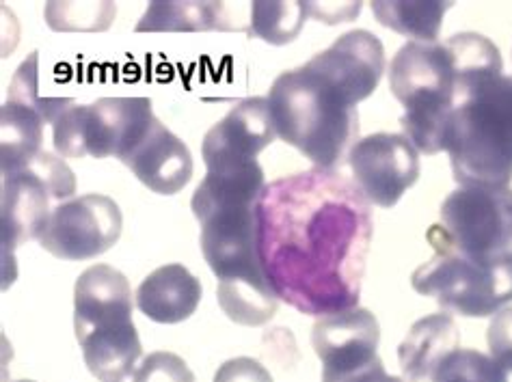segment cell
<instances>
[{"instance_id": "obj_18", "label": "cell", "mask_w": 512, "mask_h": 382, "mask_svg": "<svg viewBox=\"0 0 512 382\" xmlns=\"http://www.w3.org/2000/svg\"><path fill=\"white\" fill-rule=\"evenodd\" d=\"M461 344L458 326L448 313H435L417 320L398 348L404 378L411 382L430 380L439 363Z\"/></svg>"}, {"instance_id": "obj_25", "label": "cell", "mask_w": 512, "mask_h": 382, "mask_svg": "<svg viewBox=\"0 0 512 382\" xmlns=\"http://www.w3.org/2000/svg\"><path fill=\"white\" fill-rule=\"evenodd\" d=\"M37 52H33L29 59H26L20 67L16 76H13L9 85V100L20 102L24 106L33 108V111L42 113L46 124H55V121L67 111V108L74 106V100L70 98H39L37 93Z\"/></svg>"}, {"instance_id": "obj_8", "label": "cell", "mask_w": 512, "mask_h": 382, "mask_svg": "<svg viewBox=\"0 0 512 382\" xmlns=\"http://www.w3.org/2000/svg\"><path fill=\"white\" fill-rule=\"evenodd\" d=\"M154 119L150 98H102L67 108L52 124V139L63 158L121 160Z\"/></svg>"}, {"instance_id": "obj_7", "label": "cell", "mask_w": 512, "mask_h": 382, "mask_svg": "<svg viewBox=\"0 0 512 382\" xmlns=\"http://www.w3.org/2000/svg\"><path fill=\"white\" fill-rule=\"evenodd\" d=\"M435 255L413 272V290L465 318H487L512 303V259L482 262L452 249L433 225L426 234Z\"/></svg>"}, {"instance_id": "obj_6", "label": "cell", "mask_w": 512, "mask_h": 382, "mask_svg": "<svg viewBox=\"0 0 512 382\" xmlns=\"http://www.w3.org/2000/svg\"><path fill=\"white\" fill-rule=\"evenodd\" d=\"M389 89L404 106L400 124L422 154L446 152L456 108V70L446 44L409 42L389 65Z\"/></svg>"}, {"instance_id": "obj_17", "label": "cell", "mask_w": 512, "mask_h": 382, "mask_svg": "<svg viewBox=\"0 0 512 382\" xmlns=\"http://www.w3.org/2000/svg\"><path fill=\"white\" fill-rule=\"evenodd\" d=\"M201 283L182 264L160 266L143 279L137 290V307L158 324H180L197 311Z\"/></svg>"}, {"instance_id": "obj_11", "label": "cell", "mask_w": 512, "mask_h": 382, "mask_svg": "<svg viewBox=\"0 0 512 382\" xmlns=\"http://www.w3.org/2000/svg\"><path fill=\"white\" fill-rule=\"evenodd\" d=\"M124 216L115 199L83 195L63 201L50 214L39 244L65 262H85L115 247Z\"/></svg>"}, {"instance_id": "obj_29", "label": "cell", "mask_w": 512, "mask_h": 382, "mask_svg": "<svg viewBox=\"0 0 512 382\" xmlns=\"http://www.w3.org/2000/svg\"><path fill=\"white\" fill-rule=\"evenodd\" d=\"M322 382H411V380L400 378V376H389L385 372L381 357H376L368 363L355 367V370H348L342 374H322Z\"/></svg>"}, {"instance_id": "obj_30", "label": "cell", "mask_w": 512, "mask_h": 382, "mask_svg": "<svg viewBox=\"0 0 512 382\" xmlns=\"http://www.w3.org/2000/svg\"><path fill=\"white\" fill-rule=\"evenodd\" d=\"M307 18H314L325 24H340V22H353L359 16L361 3H305Z\"/></svg>"}, {"instance_id": "obj_24", "label": "cell", "mask_w": 512, "mask_h": 382, "mask_svg": "<svg viewBox=\"0 0 512 382\" xmlns=\"http://www.w3.org/2000/svg\"><path fill=\"white\" fill-rule=\"evenodd\" d=\"M117 16L113 3H48L46 20L52 31H106Z\"/></svg>"}, {"instance_id": "obj_16", "label": "cell", "mask_w": 512, "mask_h": 382, "mask_svg": "<svg viewBox=\"0 0 512 382\" xmlns=\"http://www.w3.org/2000/svg\"><path fill=\"white\" fill-rule=\"evenodd\" d=\"M307 63L340 83L357 102H363L381 83L385 72V50L381 39L372 33L350 31Z\"/></svg>"}, {"instance_id": "obj_15", "label": "cell", "mask_w": 512, "mask_h": 382, "mask_svg": "<svg viewBox=\"0 0 512 382\" xmlns=\"http://www.w3.org/2000/svg\"><path fill=\"white\" fill-rule=\"evenodd\" d=\"M121 162L158 195L180 193L193 177L191 149L160 124V119L152 121Z\"/></svg>"}, {"instance_id": "obj_14", "label": "cell", "mask_w": 512, "mask_h": 382, "mask_svg": "<svg viewBox=\"0 0 512 382\" xmlns=\"http://www.w3.org/2000/svg\"><path fill=\"white\" fill-rule=\"evenodd\" d=\"M381 326L374 313L353 307L316 320L312 346L322 361V374H340L379 357Z\"/></svg>"}, {"instance_id": "obj_23", "label": "cell", "mask_w": 512, "mask_h": 382, "mask_svg": "<svg viewBox=\"0 0 512 382\" xmlns=\"http://www.w3.org/2000/svg\"><path fill=\"white\" fill-rule=\"evenodd\" d=\"M433 382H512L491 354L456 348L435 370Z\"/></svg>"}, {"instance_id": "obj_31", "label": "cell", "mask_w": 512, "mask_h": 382, "mask_svg": "<svg viewBox=\"0 0 512 382\" xmlns=\"http://www.w3.org/2000/svg\"><path fill=\"white\" fill-rule=\"evenodd\" d=\"M16 382H35V380H16Z\"/></svg>"}, {"instance_id": "obj_2", "label": "cell", "mask_w": 512, "mask_h": 382, "mask_svg": "<svg viewBox=\"0 0 512 382\" xmlns=\"http://www.w3.org/2000/svg\"><path fill=\"white\" fill-rule=\"evenodd\" d=\"M260 203L191 206L201 223V251L219 279V307L229 320L242 326L271 322L279 307L260 259Z\"/></svg>"}, {"instance_id": "obj_27", "label": "cell", "mask_w": 512, "mask_h": 382, "mask_svg": "<svg viewBox=\"0 0 512 382\" xmlns=\"http://www.w3.org/2000/svg\"><path fill=\"white\" fill-rule=\"evenodd\" d=\"M487 341L491 357L504 367L512 380V307L495 313V318L489 324Z\"/></svg>"}, {"instance_id": "obj_5", "label": "cell", "mask_w": 512, "mask_h": 382, "mask_svg": "<svg viewBox=\"0 0 512 382\" xmlns=\"http://www.w3.org/2000/svg\"><path fill=\"white\" fill-rule=\"evenodd\" d=\"M74 331L89 372L102 382L126 380L143 346L132 322L130 283L113 266L98 264L74 288Z\"/></svg>"}, {"instance_id": "obj_19", "label": "cell", "mask_w": 512, "mask_h": 382, "mask_svg": "<svg viewBox=\"0 0 512 382\" xmlns=\"http://www.w3.org/2000/svg\"><path fill=\"white\" fill-rule=\"evenodd\" d=\"M221 3H152L137 24L139 33L234 31Z\"/></svg>"}, {"instance_id": "obj_4", "label": "cell", "mask_w": 512, "mask_h": 382, "mask_svg": "<svg viewBox=\"0 0 512 382\" xmlns=\"http://www.w3.org/2000/svg\"><path fill=\"white\" fill-rule=\"evenodd\" d=\"M446 152L461 186L508 188L512 182V76L471 87L456 104Z\"/></svg>"}, {"instance_id": "obj_28", "label": "cell", "mask_w": 512, "mask_h": 382, "mask_svg": "<svg viewBox=\"0 0 512 382\" xmlns=\"http://www.w3.org/2000/svg\"><path fill=\"white\" fill-rule=\"evenodd\" d=\"M214 382H273V376L260 361L238 357L225 361L219 367L214 374Z\"/></svg>"}, {"instance_id": "obj_9", "label": "cell", "mask_w": 512, "mask_h": 382, "mask_svg": "<svg viewBox=\"0 0 512 382\" xmlns=\"http://www.w3.org/2000/svg\"><path fill=\"white\" fill-rule=\"evenodd\" d=\"M76 193L74 171L57 156L39 152L26 165L3 173V225L5 255L26 240L42 238L55 201H70Z\"/></svg>"}, {"instance_id": "obj_22", "label": "cell", "mask_w": 512, "mask_h": 382, "mask_svg": "<svg viewBox=\"0 0 512 382\" xmlns=\"http://www.w3.org/2000/svg\"><path fill=\"white\" fill-rule=\"evenodd\" d=\"M305 20V3H253L249 35L273 46H286L299 37Z\"/></svg>"}, {"instance_id": "obj_21", "label": "cell", "mask_w": 512, "mask_h": 382, "mask_svg": "<svg viewBox=\"0 0 512 382\" xmlns=\"http://www.w3.org/2000/svg\"><path fill=\"white\" fill-rule=\"evenodd\" d=\"M452 3H372V13L383 26L415 42H435Z\"/></svg>"}, {"instance_id": "obj_3", "label": "cell", "mask_w": 512, "mask_h": 382, "mask_svg": "<svg viewBox=\"0 0 512 382\" xmlns=\"http://www.w3.org/2000/svg\"><path fill=\"white\" fill-rule=\"evenodd\" d=\"M266 100L279 139L318 169L335 171L359 141V102L309 63L277 76Z\"/></svg>"}, {"instance_id": "obj_12", "label": "cell", "mask_w": 512, "mask_h": 382, "mask_svg": "<svg viewBox=\"0 0 512 382\" xmlns=\"http://www.w3.org/2000/svg\"><path fill=\"white\" fill-rule=\"evenodd\" d=\"M355 182L370 203L392 208L420 177V156L404 134H370L348 154Z\"/></svg>"}, {"instance_id": "obj_10", "label": "cell", "mask_w": 512, "mask_h": 382, "mask_svg": "<svg viewBox=\"0 0 512 382\" xmlns=\"http://www.w3.org/2000/svg\"><path fill=\"white\" fill-rule=\"evenodd\" d=\"M452 249L482 262L512 259V188L461 186L435 225Z\"/></svg>"}, {"instance_id": "obj_13", "label": "cell", "mask_w": 512, "mask_h": 382, "mask_svg": "<svg viewBox=\"0 0 512 382\" xmlns=\"http://www.w3.org/2000/svg\"><path fill=\"white\" fill-rule=\"evenodd\" d=\"M275 136L268 100L247 98L208 130L201 143V156L208 171L251 165L258 162L260 152L275 141Z\"/></svg>"}, {"instance_id": "obj_20", "label": "cell", "mask_w": 512, "mask_h": 382, "mask_svg": "<svg viewBox=\"0 0 512 382\" xmlns=\"http://www.w3.org/2000/svg\"><path fill=\"white\" fill-rule=\"evenodd\" d=\"M42 113L7 100L0 111V173L26 165L39 154L44 141Z\"/></svg>"}, {"instance_id": "obj_26", "label": "cell", "mask_w": 512, "mask_h": 382, "mask_svg": "<svg viewBox=\"0 0 512 382\" xmlns=\"http://www.w3.org/2000/svg\"><path fill=\"white\" fill-rule=\"evenodd\" d=\"M132 382H195V376L178 354L154 352L143 359Z\"/></svg>"}, {"instance_id": "obj_1", "label": "cell", "mask_w": 512, "mask_h": 382, "mask_svg": "<svg viewBox=\"0 0 512 382\" xmlns=\"http://www.w3.org/2000/svg\"><path fill=\"white\" fill-rule=\"evenodd\" d=\"M374 234L370 201L338 171L312 169L266 186L260 259L279 300L307 316L359 303Z\"/></svg>"}]
</instances>
